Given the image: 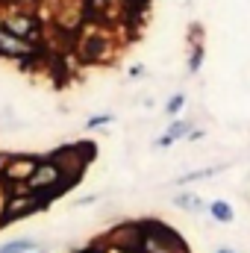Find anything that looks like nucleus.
I'll list each match as a JSON object with an SVG mask.
<instances>
[{"label":"nucleus","mask_w":250,"mask_h":253,"mask_svg":"<svg viewBox=\"0 0 250 253\" xmlns=\"http://www.w3.org/2000/svg\"><path fill=\"white\" fill-rule=\"evenodd\" d=\"M209 212H212V218H215L218 224H233V218H236V212H233V206H230L227 200H215V203L209 206Z\"/></svg>","instance_id":"nucleus-11"},{"label":"nucleus","mask_w":250,"mask_h":253,"mask_svg":"<svg viewBox=\"0 0 250 253\" xmlns=\"http://www.w3.org/2000/svg\"><path fill=\"white\" fill-rule=\"evenodd\" d=\"M144 253H191L188 242L165 221L144 218Z\"/></svg>","instance_id":"nucleus-4"},{"label":"nucleus","mask_w":250,"mask_h":253,"mask_svg":"<svg viewBox=\"0 0 250 253\" xmlns=\"http://www.w3.org/2000/svg\"><path fill=\"white\" fill-rule=\"evenodd\" d=\"M215 253H236V251H233V248H218Z\"/></svg>","instance_id":"nucleus-20"},{"label":"nucleus","mask_w":250,"mask_h":253,"mask_svg":"<svg viewBox=\"0 0 250 253\" xmlns=\"http://www.w3.org/2000/svg\"><path fill=\"white\" fill-rule=\"evenodd\" d=\"M74 253H106V251H103V248H100L97 242H91L88 248H80V251H74Z\"/></svg>","instance_id":"nucleus-17"},{"label":"nucleus","mask_w":250,"mask_h":253,"mask_svg":"<svg viewBox=\"0 0 250 253\" xmlns=\"http://www.w3.org/2000/svg\"><path fill=\"white\" fill-rule=\"evenodd\" d=\"M0 27L9 30L12 36H21V39H27L33 44H42L44 24L39 21V15L30 6H21L15 0H3L0 3Z\"/></svg>","instance_id":"nucleus-1"},{"label":"nucleus","mask_w":250,"mask_h":253,"mask_svg":"<svg viewBox=\"0 0 250 253\" xmlns=\"http://www.w3.org/2000/svg\"><path fill=\"white\" fill-rule=\"evenodd\" d=\"M218 168H203V171H194V174H186V177H180V183H191V180H203V177H212Z\"/></svg>","instance_id":"nucleus-16"},{"label":"nucleus","mask_w":250,"mask_h":253,"mask_svg":"<svg viewBox=\"0 0 250 253\" xmlns=\"http://www.w3.org/2000/svg\"><path fill=\"white\" fill-rule=\"evenodd\" d=\"M0 56L3 59H15V62H33L42 56V44H33L21 36H12L9 30L0 27Z\"/></svg>","instance_id":"nucleus-8"},{"label":"nucleus","mask_w":250,"mask_h":253,"mask_svg":"<svg viewBox=\"0 0 250 253\" xmlns=\"http://www.w3.org/2000/svg\"><path fill=\"white\" fill-rule=\"evenodd\" d=\"M112 121H115V115L103 112V115H94V118H88V121H85V126H88V129H97V126H103V124H112Z\"/></svg>","instance_id":"nucleus-15"},{"label":"nucleus","mask_w":250,"mask_h":253,"mask_svg":"<svg viewBox=\"0 0 250 253\" xmlns=\"http://www.w3.org/2000/svg\"><path fill=\"white\" fill-rule=\"evenodd\" d=\"M33 253H42V251H33Z\"/></svg>","instance_id":"nucleus-21"},{"label":"nucleus","mask_w":250,"mask_h":253,"mask_svg":"<svg viewBox=\"0 0 250 253\" xmlns=\"http://www.w3.org/2000/svg\"><path fill=\"white\" fill-rule=\"evenodd\" d=\"M180 209H188V212H200L203 209V200L197 197V194H191V191H186V194H177V200H174Z\"/></svg>","instance_id":"nucleus-13"},{"label":"nucleus","mask_w":250,"mask_h":253,"mask_svg":"<svg viewBox=\"0 0 250 253\" xmlns=\"http://www.w3.org/2000/svg\"><path fill=\"white\" fill-rule=\"evenodd\" d=\"M47 156L62 168V174L71 180V183H80V177L85 174V168H88L91 159H94V144H91V141L65 144V147H56V150L47 153Z\"/></svg>","instance_id":"nucleus-5"},{"label":"nucleus","mask_w":250,"mask_h":253,"mask_svg":"<svg viewBox=\"0 0 250 253\" xmlns=\"http://www.w3.org/2000/svg\"><path fill=\"white\" fill-rule=\"evenodd\" d=\"M83 3H85V0H83Z\"/></svg>","instance_id":"nucleus-22"},{"label":"nucleus","mask_w":250,"mask_h":253,"mask_svg":"<svg viewBox=\"0 0 250 253\" xmlns=\"http://www.w3.org/2000/svg\"><path fill=\"white\" fill-rule=\"evenodd\" d=\"M36 251V242L33 239H15V242H6L0 253H33Z\"/></svg>","instance_id":"nucleus-12"},{"label":"nucleus","mask_w":250,"mask_h":253,"mask_svg":"<svg viewBox=\"0 0 250 253\" xmlns=\"http://www.w3.org/2000/svg\"><path fill=\"white\" fill-rule=\"evenodd\" d=\"M6 200H9V194H3V191H0V218H3V209H6Z\"/></svg>","instance_id":"nucleus-18"},{"label":"nucleus","mask_w":250,"mask_h":253,"mask_svg":"<svg viewBox=\"0 0 250 253\" xmlns=\"http://www.w3.org/2000/svg\"><path fill=\"white\" fill-rule=\"evenodd\" d=\"M39 162H42V156H30V153H12V159L6 162V168H3V174H0L3 186H9V189H15V191L24 189V186L30 183V177L36 174Z\"/></svg>","instance_id":"nucleus-7"},{"label":"nucleus","mask_w":250,"mask_h":253,"mask_svg":"<svg viewBox=\"0 0 250 253\" xmlns=\"http://www.w3.org/2000/svg\"><path fill=\"white\" fill-rule=\"evenodd\" d=\"M191 141H197V138H203V129H191V135H188Z\"/></svg>","instance_id":"nucleus-19"},{"label":"nucleus","mask_w":250,"mask_h":253,"mask_svg":"<svg viewBox=\"0 0 250 253\" xmlns=\"http://www.w3.org/2000/svg\"><path fill=\"white\" fill-rule=\"evenodd\" d=\"M183 106H186V94H183V91H177V94L165 103V112H168V115H180V109H183Z\"/></svg>","instance_id":"nucleus-14"},{"label":"nucleus","mask_w":250,"mask_h":253,"mask_svg":"<svg viewBox=\"0 0 250 253\" xmlns=\"http://www.w3.org/2000/svg\"><path fill=\"white\" fill-rule=\"evenodd\" d=\"M47 203H50V200H44V197H39V194H33V191H27V189L12 191L9 200H6V209H3L0 227H9L12 221H21V218H30L33 212L44 209Z\"/></svg>","instance_id":"nucleus-6"},{"label":"nucleus","mask_w":250,"mask_h":253,"mask_svg":"<svg viewBox=\"0 0 250 253\" xmlns=\"http://www.w3.org/2000/svg\"><path fill=\"white\" fill-rule=\"evenodd\" d=\"M103 251L115 253H144V224L141 221H121L109 227L100 239H94Z\"/></svg>","instance_id":"nucleus-3"},{"label":"nucleus","mask_w":250,"mask_h":253,"mask_svg":"<svg viewBox=\"0 0 250 253\" xmlns=\"http://www.w3.org/2000/svg\"><path fill=\"white\" fill-rule=\"evenodd\" d=\"M191 135V121H174V124L168 126L159 138H156V147H171L174 141H180V138H188Z\"/></svg>","instance_id":"nucleus-9"},{"label":"nucleus","mask_w":250,"mask_h":253,"mask_svg":"<svg viewBox=\"0 0 250 253\" xmlns=\"http://www.w3.org/2000/svg\"><path fill=\"white\" fill-rule=\"evenodd\" d=\"M71 186H77V183H71V180L65 177L62 168H59L50 156H42V162H39L36 174L30 177V183H27L24 189L33 191V194H39V197H44V200H53V197L65 194Z\"/></svg>","instance_id":"nucleus-2"},{"label":"nucleus","mask_w":250,"mask_h":253,"mask_svg":"<svg viewBox=\"0 0 250 253\" xmlns=\"http://www.w3.org/2000/svg\"><path fill=\"white\" fill-rule=\"evenodd\" d=\"M203 56H206V47H203V39H200V27H194V39L188 36V74L200 71Z\"/></svg>","instance_id":"nucleus-10"}]
</instances>
